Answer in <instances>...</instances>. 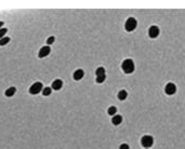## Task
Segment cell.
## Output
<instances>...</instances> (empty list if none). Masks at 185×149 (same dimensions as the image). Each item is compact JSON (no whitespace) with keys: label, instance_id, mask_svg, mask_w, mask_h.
Wrapping results in <instances>:
<instances>
[{"label":"cell","instance_id":"obj_1","mask_svg":"<svg viewBox=\"0 0 185 149\" xmlns=\"http://www.w3.org/2000/svg\"><path fill=\"white\" fill-rule=\"evenodd\" d=\"M121 68L126 74H132L134 72V62L131 58H127L121 64Z\"/></svg>","mask_w":185,"mask_h":149},{"label":"cell","instance_id":"obj_2","mask_svg":"<svg viewBox=\"0 0 185 149\" xmlns=\"http://www.w3.org/2000/svg\"><path fill=\"white\" fill-rule=\"evenodd\" d=\"M137 21L134 18H129L128 20L126 21L125 28L127 31H133V30L137 28Z\"/></svg>","mask_w":185,"mask_h":149},{"label":"cell","instance_id":"obj_3","mask_svg":"<svg viewBox=\"0 0 185 149\" xmlns=\"http://www.w3.org/2000/svg\"><path fill=\"white\" fill-rule=\"evenodd\" d=\"M141 144H142V146L144 148L148 149L149 147L153 146V144H154V138H153L150 135H144L142 137V140H141Z\"/></svg>","mask_w":185,"mask_h":149},{"label":"cell","instance_id":"obj_4","mask_svg":"<svg viewBox=\"0 0 185 149\" xmlns=\"http://www.w3.org/2000/svg\"><path fill=\"white\" fill-rule=\"evenodd\" d=\"M42 90H43V85H42L41 82H35V83L29 88V93L30 94L36 95V94L41 92Z\"/></svg>","mask_w":185,"mask_h":149},{"label":"cell","instance_id":"obj_5","mask_svg":"<svg viewBox=\"0 0 185 149\" xmlns=\"http://www.w3.org/2000/svg\"><path fill=\"white\" fill-rule=\"evenodd\" d=\"M164 92H166L167 95H173V94H175V92H176L175 84L172 83V82H169V83L164 87Z\"/></svg>","mask_w":185,"mask_h":149},{"label":"cell","instance_id":"obj_6","mask_svg":"<svg viewBox=\"0 0 185 149\" xmlns=\"http://www.w3.org/2000/svg\"><path fill=\"white\" fill-rule=\"evenodd\" d=\"M50 52H51L50 47H49V45H45V47H42V48L40 49L38 56L40 57V58H42V57H46V56H48L49 54H50Z\"/></svg>","mask_w":185,"mask_h":149},{"label":"cell","instance_id":"obj_7","mask_svg":"<svg viewBox=\"0 0 185 149\" xmlns=\"http://www.w3.org/2000/svg\"><path fill=\"white\" fill-rule=\"evenodd\" d=\"M148 36L150 38H156L159 36V28L157 26H150L148 29Z\"/></svg>","mask_w":185,"mask_h":149},{"label":"cell","instance_id":"obj_8","mask_svg":"<svg viewBox=\"0 0 185 149\" xmlns=\"http://www.w3.org/2000/svg\"><path fill=\"white\" fill-rule=\"evenodd\" d=\"M63 87V81L61 79H57L52 82V90H55V91H59L61 90Z\"/></svg>","mask_w":185,"mask_h":149},{"label":"cell","instance_id":"obj_9","mask_svg":"<svg viewBox=\"0 0 185 149\" xmlns=\"http://www.w3.org/2000/svg\"><path fill=\"white\" fill-rule=\"evenodd\" d=\"M84 76V72L82 69H77V70H75L74 74H73V78H74L75 80H81Z\"/></svg>","mask_w":185,"mask_h":149},{"label":"cell","instance_id":"obj_10","mask_svg":"<svg viewBox=\"0 0 185 149\" xmlns=\"http://www.w3.org/2000/svg\"><path fill=\"white\" fill-rule=\"evenodd\" d=\"M112 122H113L114 125H119L120 123L123 122V117L120 115H115L113 117V119H112Z\"/></svg>","mask_w":185,"mask_h":149},{"label":"cell","instance_id":"obj_11","mask_svg":"<svg viewBox=\"0 0 185 149\" xmlns=\"http://www.w3.org/2000/svg\"><path fill=\"white\" fill-rule=\"evenodd\" d=\"M15 92H16V89H15L14 87L9 88V89L6 91V96H8V97H12V96L15 94Z\"/></svg>","mask_w":185,"mask_h":149},{"label":"cell","instance_id":"obj_12","mask_svg":"<svg viewBox=\"0 0 185 149\" xmlns=\"http://www.w3.org/2000/svg\"><path fill=\"white\" fill-rule=\"evenodd\" d=\"M127 96H128V93L126 92L125 90H121V91H119V93H118V99H119L120 101H125V99H127Z\"/></svg>","mask_w":185,"mask_h":149},{"label":"cell","instance_id":"obj_13","mask_svg":"<svg viewBox=\"0 0 185 149\" xmlns=\"http://www.w3.org/2000/svg\"><path fill=\"white\" fill-rule=\"evenodd\" d=\"M107 112H108V115H109V116H115V115H116V112H117V108L115 107V106H111V107L108 108Z\"/></svg>","mask_w":185,"mask_h":149},{"label":"cell","instance_id":"obj_14","mask_svg":"<svg viewBox=\"0 0 185 149\" xmlns=\"http://www.w3.org/2000/svg\"><path fill=\"white\" fill-rule=\"evenodd\" d=\"M95 74H96V77H98V76H103V74H105L104 67H99V68L95 70Z\"/></svg>","mask_w":185,"mask_h":149},{"label":"cell","instance_id":"obj_15","mask_svg":"<svg viewBox=\"0 0 185 149\" xmlns=\"http://www.w3.org/2000/svg\"><path fill=\"white\" fill-rule=\"evenodd\" d=\"M10 42L9 37H3L2 39H0V45H6Z\"/></svg>","mask_w":185,"mask_h":149},{"label":"cell","instance_id":"obj_16","mask_svg":"<svg viewBox=\"0 0 185 149\" xmlns=\"http://www.w3.org/2000/svg\"><path fill=\"white\" fill-rule=\"evenodd\" d=\"M105 79H106V74H103V76H98L95 81L98 82V83H103V82L105 81Z\"/></svg>","mask_w":185,"mask_h":149},{"label":"cell","instance_id":"obj_17","mask_svg":"<svg viewBox=\"0 0 185 149\" xmlns=\"http://www.w3.org/2000/svg\"><path fill=\"white\" fill-rule=\"evenodd\" d=\"M51 92H52V89H50V88H45L42 90V94L45 96H49L51 94Z\"/></svg>","mask_w":185,"mask_h":149},{"label":"cell","instance_id":"obj_18","mask_svg":"<svg viewBox=\"0 0 185 149\" xmlns=\"http://www.w3.org/2000/svg\"><path fill=\"white\" fill-rule=\"evenodd\" d=\"M7 31H8L7 28H1V29H0V39H2L3 37H4V35L7 34Z\"/></svg>","mask_w":185,"mask_h":149},{"label":"cell","instance_id":"obj_19","mask_svg":"<svg viewBox=\"0 0 185 149\" xmlns=\"http://www.w3.org/2000/svg\"><path fill=\"white\" fill-rule=\"evenodd\" d=\"M54 40H55V38H54L53 36H51V37H49L48 39H47V43H48L49 45H51L52 43L54 42Z\"/></svg>","mask_w":185,"mask_h":149},{"label":"cell","instance_id":"obj_20","mask_svg":"<svg viewBox=\"0 0 185 149\" xmlns=\"http://www.w3.org/2000/svg\"><path fill=\"white\" fill-rule=\"evenodd\" d=\"M119 149H130V147H129V145H127V144H123V145H120Z\"/></svg>","mask_w":185,"mask_h":149},{"label":"cell","instance_id":"obj_21","mask_svg":"<svg viewBox=\"0 0 185 149\" xmlns=\"http://www.w3.org/2000/svg\"><path fill=\"white\" fill-rule=\"evenodd\" d=\"M3 26V22H0V29H1V27Z\"/></svg>","mask_w":185,"mask_h":149}]
</instances>
